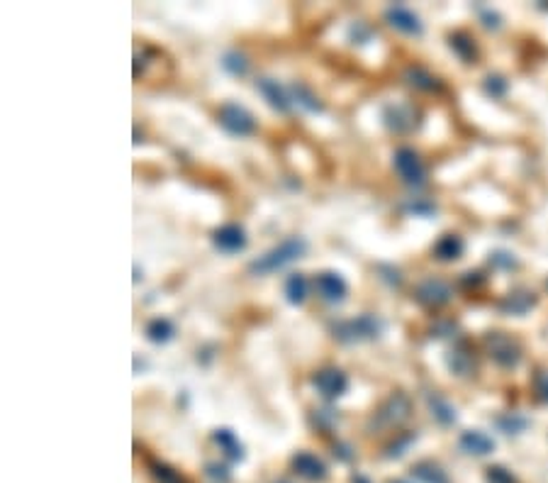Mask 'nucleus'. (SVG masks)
I'll return each mask as SVG.
<instances>
[{"label":"nucleus","instance_id":"72a5a7b5","mask_svg":"<svg viewBox=\"0 0 548 483\" xmlns=\"http://www.w3.org/2000/svg\"><path fill=\"white\" fill-rule=\"evenodd\" d=\"M541 396H544V400H548V376L544 378V383H541Z\"/></svg>","mask_w":548,"mask_h":483},{"label":"nucleus","instance_id":"c85d7f7f","mask_svg":"<svg viewBox=\"0 0 548 483\" xmlns=\"http://www.w3.org/2000/svg\"><path fill=\"white\" fill-rule=\"evenodd\" d=\"M154 476H156L159 481L161 483H181V479H178V474L176 471H171L168 466H154Z\"/></svg>","mask_w":548,"mask_h":483},{"label":"nucleus","instance_id":"7c9ffc66","mask_svg":"<svg viewBox=\"0 0 548 483\" xmlns=\"http://www.w3.org/2000/svg\"><path fill=\"white\" fill-rule=\"evenodd\" d=\"M208 476H210L213 481H222V483L230 479L227 469H225V466H220V464H208Z\"/></svg>","mask_w":548,"mask_h":483},{"label":"nucleus","instance_id":"a211bd4d","mask_svg":"<svg viewBox=\"0 0 548 483\" xmlns=\"http://www.w3.org/2000/svg\"><path fill=\"white\" fill-rule=\"evenodd\" d=\"M461 252H463V242H461V237H456V235H446L436 247H434V254H436L441 261L458 259Z\"/></svg>","mask_w":548,"mask_h":483},{"label":"nucleus","instance_id":"5701e85b","mask_svg":"<svg viewBox=\"0 0 548 483\" xmlns=\"http://www.w3.org/2000/svg\"><path fill=\"white\" fill-rule=\"evenodd\" d=\"M414 476L419 479L421 483H446V476L439 466L434 464H419L414 469Z\"/></svg>","mask_w":548,"mask_h":483},{"label":"nucleus","instance_id":"39448f33","mask_svg":"<svg viewBox=\"0 0 548 483\" xmlns=\"http://www.w3.org/2000/svg\"><path fill=\"white\" fill-rule=\"evenodd\" d=\"M488 346H490V356L500 363V366H517V361L522 359V351L515 339L505 337V334H493L488 339Z\"/></svg>","mask_w":548,"mask_h":483},{"label":"nucleus","instance_id":"2f4dec72","mask_svg":"<svg viewBox=\"0 0 548 483\" xmlns=\"http://www.w3.org/2000/svg\"><path fill=\"white\" fill-rule=\"evenodd\" d=\"M507 88V83L505 81H502V78H498V76H490L488 78V90H490V93H495V95H500L502 93V90H505Z\"/></svg>","mask_w":548,"mask_h":483},{"label":"nucleus","instance_id":"cd10ccee","mask_svg":"<svg viewBox=\"0 0 548 483\" xmlns=\"http://www.w3.org/2000/svg\"><path fill=\"white\" fill-rule=\"evenodd\" d=\"M451 366H453L461 376H468V373L473 371V359L466 354V351H453V356H451Z\"/></svg>","mask_w":548,"mask_h":483},{"label":"nucleus","instance_id":"bb28decb","mask_svg":"<svg viewBox=\"0 0 548 483\" xmlns=\"http://www.w3.org/2000/svg\"><path fill=\"white\" fill-rule=\"evenodd\" d=\"M451 47H453L456 52L463 56V59H473V56H476V47H473V42L466 35H453V37H451Z\"/></svg>","mask_w":548,"mask_h":483},{"label":"nucleus","instance_id":"f3484780","mask_svg":"<svg viewBox=\"0 0 548 483\" xmlns=\"http://www.w3.org/2000/svg\"><path fill=\"white\" fill-rule=\"evenodd\" d=\"M146 337L151 339L154 344H166L171 337H173V325L166 317H156L146 325Z\"/></svg>","mask_w":548,"mask_h":483},{"label":"nucleus","instance_id":"1a4fd4ad","mask_svg":"<svg viewBox=\"0 0 548 483\" xmlns=\"http://www.w3.org/2000/svg\"><path fill=\"white\" fill-rule=\"evenodd\" d=\"M458 445H461V449H463L466 454H476V457H485V454H490L495 449L493 437H488L480 430L463 432V435H461V440H458Z\"/></svg>","mask_w":548,"mask_h":483},{"label":"nucleus","instance_id":"4be33fe9","mask_svg":"<svg viewBox=\"0 0 548 483\" xmlns=\"http://www.w3.org/2000/svg\"><path fill=\"white\" fill-rule=\"evenodd\" d=\"M222 66H225V71H230L232 76H244L249 69V61L244 54L230 52V54H225V59H222Z\"/></svg>","mask_w":548,"mask_h":483},{"label":"nucleus","instance_id":"a878e982","mask_svg":"<svg viewBox=\"0 0 548 483\" xmlns=\"http://www.w3.org/2000/svg\"><path fill=\"white\" fill-rule=\"evenodd\" d=\"M532 305H534V293H515L507 300V308L512 312H524L532 308Z\"/></svg>","mask_w":548,"mask_h":483},{"label":"nucleus","instance_id":"ddd939ff","mask_svg":"<svg viewBox=\"0 0 548 483\" xmlns=\"http://www.w3.org/2000/svg\"><path fill=\"white\" fill-rule=\"evenodd\" d=\"M407 415H409V400L404 396H392L390 400L382 405V410H380V418L385 420L387 425L404 423V420H407Z\"/></svg>","mask_w":548,"mask_h":483},{"label":"nucleus","instance_id":"4468645a","mask_svg":"<svg viewBox=\"0 0 548 483\" xmlns=\"http://www.w3.org/2000/svg\"><path fill=\"white\" fill-rule=\"evenodd\" d=\"M385 122H387V127L395 129V132H407V129L414 124V115L407 105H395V107H387L385 110Z\"/></svg>","mask_w":548,"mask_h":483},{"label":"nucleus","instance_id":"f8f14e48","mask_svg":"<svg viewBox=\"0 0 548 483\" xmlns=\"http://www.w3.org/2000/svg\"><path fill=\"white\" fill-rule=\"evenodd\" d=\"M319 295L329 303H341L346 298V281L339 274H322L317 278Z\"/></svg>","mask_w":548,"mask_h":483},{"label":"nucleus","instance_id":"423d86ee","mask_svg":"<svg viewBox=\"0 0 548 483\" xmlns=\"http://www.w3.org/2000/svg\"><path fill=\"white\" fill-rule=\"evenodd\" d=\"M315 386L324 398H339L344 396L349 378H346V373L339 371V368H324V371H319L315 376Z\"/></svg>","mask_w":548,"mask_h":483},{"label":"nucleus","instance_id":"f257e3e1","mask_svg":"<svg viewBox=\"0 0 548 483\" xmlns=\"http://www.w3.org/2000/svg\"><path fill=\"white\" fill-rule=\"evenodd\" d=\"M307 252V242L302 237H290V240L281 242L278 247H273L271 252H266L264 257H259L256 261H251L249 271L256 276L273 274V271L283 269V266L293 264L295 259H300Z\"/></svg>","mask_w":548,"mask_h":483},{"label":"nucleus","instance_id":"b1692460","mask_svg":"<svg viewBox=\"0 0 548 483\" xmlns=\"http://www.w3.org/2000/svg\"><path fill=\"white\" fill-rule=\"evenodd\" d=\"M293 98H295V103L298 105H302L305 110H319V100H317V95L312 93L310 88H305V86H293Z\"/></svg>","mask_w":548,"mask_h":483},{"label":"nucleus","instance_id":"dca6fc26","mask_svg":"<svg viewBox=\"0 0 548 483\" xmlns=\"http://www.w3.org/2000/svg\"><path fill=\"white\" fill-rule=\"evenodd\" d=\"M215 442L222 449H225V454L230 459H234V462H239V459L244 457V449H242V445H239L237 435H234L232 430H217L215 432Z\"/></svg>","mask_w":548,"mask_h":483},{"label":"nucleus","instance_id":"7ed1b4c3","mask_svg":"<svg viewBox=\"0 0 548 483\" xmlns=\"http://www.w3.org/2000/svg\"><path fill=\"white\" fill-rule=\"evenodd\" d=\"M395 166L399 176L404 179V184L409 186H421L426 179V171H424V164H421L419 154L409 147H402V149L395 152Z\"/></svg>","mask_w":548,"mask_h":483},{"label":"nucleus","instance_id":"f03ea898","mask_svg":"<svg viewBox=\"0 0 548 483\" xmlns=\"http://www.w3.org/2000/svg\"><path fill=\"white\" fill-rule=\"evenodd\" d=\"M220 122H222V127H225L227 132L239 134V137H247V134L254 132V127H256L251 112L247 110V107H242V105H237V103L222 105Z\"/></svg>","mask_w":548,"mask_h":483},{"label":"nucleus","instance_id":"2eb2a0df","mask_svg":"<svg viewBox=\"0 0 548 483\" xmlns=\"http://www.w3.org/2000/svg\"><path fill=\"white\" fill-rule=\"evenodd\" d=\"M285 298H288V303H293V305L305 303V298H307V278L302 276V274L288 276V281H285Z\"/></svg>","mask_w":548,"mask_h":483},{"label":"nucleus","instance_id":"473e14b6","mask_svg":"<svg viewBox=\"0 0 548 483\" xmlns=\"http://www.w3.org/2000/svg\"><path fill=\"white\" fill-rule=\"evenodd\" d=\"M495 264H502V266H515V259H512L510 254H498V257H495Z\"/></svg>","mask_w":548,"mask_h":483},{"label":"nucleus","instance_id":"6e6552de","mask_svg":"<svg viewBox=\"0 0 548 483\" xmlns=\"http://www.w3.org/2000/svg\"><path fill=\"white\" fill-rule=\"evenodd\" d=\"M293 466L302 479L322 481L324 476H327V466H324V462L322 459H317L315 454H310V452H300L298 457L293 459Z\"/></svg>","mask_w":548,"mask_h":483},{"label":"nucleus","instance_id":"c9c22d12","mask_svg":"<svg viewBox=\"0 0 548 483\" xmlns=\"http://www.w3.org/2000/svg\"><path fill=\"white\" fill-rule=\"evenodd\" d=\"M278 483H288V481H278Z\"/></svg>","mask_w":548,"mask_h":483},{"label":"nucleus","instance_id":"0eeeda50","mask_svg":"<svg viewBox=\"0 0 548 483\" xmlns=\"http://www.w3.org/2000/svg\"><path fill=\"white\" fill-rule=\"evenodd\" d=\"M215 244L220 252L232 254L247 247V235H244V230L239 225H225L215 232Z\"/></svg>","mask_w":548,"mask_h":483},{"label":"nucleus","instance_id":"aec40b11","mask_svg":"<svg viewBox=\"0 0 548 483\" xmlns=\"http://www.w3.org/2000/svg\"><path fill=\"white\" fill-rule=\"evenodd\" d=\"M404 78H407L409 86L421 88V90H434V88H439V81H436V78H434L429 71L419 69V66H414V69H409L407 73H404Z\"/></svg>","mask_w":548,"mask_h":483},{"label":"nucleus","instance_id":"9b49d317","mask_svg":"<svg viewBox=\"0 0 548 483\" xmlns=\"http://www.w3.org/2000/svg\"><path fill=\"white\" fill-rule=\"evenodd\" d=\"M256 88H259V93L268 100L271 107H276V110H281V112L290 110V98L285 95V90L278 86V81H273V78H259V81H256Z\"/></svg>","mask_w":548,"mask_h":483},{"label":"nucleus","instance_id":"e433bc0d","mask_svg":"<svg viewBox=\"0 0 548 483\" xmlns=\"http://www.w3.org/2000/svg\"><path fill=\"white\" fill-rule=\"evenodd\" d=\"M397 483H402V481H397Z\"/></svg>","mask_w":548,"mask_h":483},{"label":"nucleus","instance_id":"393cba45","mask_svg":"<svg viewBox=\"0 0 548 483\" xmlns=\"http://www.w3.org/2000/svg\"><path fill=\"white\" fill-rule=\"evenodd\" d=\"M498 425L502 432H507V435H517V432H522L529 423L524 418H519V415H505V418L498 420Z\"/></svg>","mask_w":548,"mask_h":483},{"label":"nucleus","instance_id":"9d476101","mask_svg":"<svg viewBox=\"0 0 548 483\" xmlns=\"http://www.w3.org/2000/svg\"><path fill=\"white\" fill-rule=\"evenodd\" d=\"M387 22H390L395 30L404 32V35H421V22L419 18L407 8H390L387 10Z\"/></svg>","mask_w":548,"mask_h":483},{"label":"nucleus","instance_id":"c756f323","mask_svg":"<svg viewBox=\"0 0 548 483\" xmlns=\"http://www.w3.org/2000/svg\"><path fill=\"white\" fill-rule=\"evenodd\" d=\"M488 481L490 483H515V479H512L505 469H500V466H495V469L488 471Z\"/></svg>","mask_w":548,"mask_h":483},{"label":"nucleus","instance_id":"6ab92c4d","mask_svg":"<svg viewBox=\"0 0 548 483\" xmlns=\"http://www.w3.org/2000/svg\"><path fill=\"white\" fill-rule=\"evenodd\" d=\"M346 329H349V334H353V337H375V334L380 332V322L370 315H363L358 317V320L349 322Z\"/></svg>","mask_w":548,"mask_h":483},{"label":"nucleus","instance_id":"20e7f679","mask_svg":"<svg viewBox=\"0 0 548 483\" xmlns=\"http://www.w3.org/2000/svg\"><path fill=\"white\" fill-rule=\"evenodd\" d=\"M417 300L429 308H439V305H446L451 300V286L441 278H426L419 283L417 288Z\"/></svg>","mask_w":548,"mask_h":483},{"label":"nucleus","instance_id":"412c9836","mask_svg":"<svg viewBox=\"0 0 548 483\" xmlns=\"http://www.w3.org/2000/svg\"><path fill=\"white\" fill-rule=\"evenodd\" d=\"M429 405H431V410H434V418H436L441 425H451L456 420V410L448 405L446 400H444V398H439V396L429 398Z\"/></svg>","mask_w":548,"mask_h":483},{"label":"nucleus","instance_id":"f704fd0d","mask_svg":"<svg viewBox=\"0 0 548 483\" xmlns=\"http://www.w3.org/2000/svg\"><path fill=\"white\" fill-rule=\"evenodd\" d=\"M353 483H370V481L365 479V476H361V474H358V476H353Z\"/></svg>","mask_w":548,"mask_h":483}]
</instances>
